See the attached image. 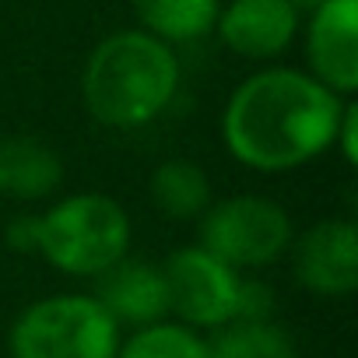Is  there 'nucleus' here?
<instances>
[{
  "instance_id": "4",
  "label": "nucleus",
  "mask_w": 358,
  "mask_h": 358,
  "mask_svg": "<svg viewBox=\"0 0 358 358\" xmlns=\"http://www.w3.org/2000/svg\"><path fill=\"white\" fill-rule=\"evenodd\" d=\"M11 358H116L120 327L92 295L32 302L8 334Z\"/></svg>"
},
{
  "instance_id": "11",
  "label": "nucleus",
  "mask_w": 358,
  "mask_h": 358,
  "mask_svg": "<svg viewBox=\"0 0 358 358\" xmlns=\"http://www.w3.org/2000/svg\"><path fill=\"white\" fill-rule=\"evenodd\" d=\"M64 179L60 155L39 137H4L0 141V194L22 201H39L53 194Z\"/></svg>"
},
{
  "instance_id": "5",
  "label": "nucleus",
  "mask_w": 358,
  "mask_h": 358,
  "mask_svg": "<svg viewBox=\"0 0 358 358\" xmlns=\"http://www.w3.org/2000/svg\"><path fill=\"white\" fill-rule=\"evenodd\" d=\"M201 246L232 271L267 267L292 246V218L281 204L253 194L225 197L201 218Z\"/></svg>"
},
{
  "instance_id": "6",
  "label": "nucleus",
  "mask_w": 358,
  "mask_h": 358,
  "mask_svg": "<svg viewBox=\"0 0 358 358\" xmlns=\"http://www.w3.org/2000/svg\"><path fill=\"white\" fill-rule=\"evenodd\" d=\"M169 313L190 330H215L239 313V271L204 246H183L162 264Z\"/></svg>"
},
{
  "instance_id": "9",
  "label": "nucleus",
  "mask_w": 358,
  "mask_h": 358,
  "mask_svg": "<svg viewBox=\"0 0 358 358\" xmlns=\"http://www.w3.org/2000/svg\"><path fill=\"white\" fill-rule=\"evenodd\" d=\"M222 43L246 60H274L299 32V11L288 0H229L218 11Z\"/></svg>"
},
{
  "instance_id": "1",
  "label": "nucleus",
  "mask_w": 358,
  "mask_h": 358,
  "mask_svg": "<svg viewBox=\"0 0 358 358\" xmlns=\"http://www.w3.org/2000/svg\"><path fill=\"white\" fill-rule=\"evenodd\" d=\"M348 102L295 67L246 78L222 116V137L236 162L257 172H288L334 144Z\"/></svg>"
},
{
  "instance_id": "2",
  "label": "nucleus",
  "mask_w": 358,
  "mask_h": 358,
  "mask_svg": "<svg viewBox=\"0 0 358 358\" xmlns=\"http://www.w3.org/2000/svg\"><path fill=\"white\" fill-rule=\"evenodd\" d=\"M179 88V60L158 36L144 29H123L106 36L81 74V95L88 113L116 130L151 123Z\"/></svg>"
},
{
  "instance_id": "3",
  "label": "nucleus",
  "mask_w": 358,
  "mask_h": 358,
  "mask_svg": "<svg viewBox=\"0 0 358 358\" xmlns=\"http://www.w3.org/2000/svg\"><path fill=\"white\" fill-rule=\"evenodd\" d=\"M15 243L39 250L57 271L95 278L130 250V218L106 194H78L39 218L15 222Z\"/></svg>"
},
{
  "instance_id": "7",
  "label": "nucleus",
  "mask_w": 358,
  "mask_h": 358,
  "mask_svg": "<svg viewBox=\"0 0 358 358\" xmlns=\"http://www.w3.org/2000/svg\"><path fill=\"white\" fill-rule=\"evenodd\" d=\"M292 271L313 295H351L358 288V229L344 218L316 222L292 243Z\"/></svg>"
},
{
  "instance_id": "8",
  "label": "nucleus",
  "mask_w": 358,
  "mask_h": 358,
  "mask_svg": "<svg viewBox=\"0 0 358 358\" xmlns=\"http://www.w3.org/2000/svg\"><path fill=\"white\" fill-rule=\"evenodd\" d=\"M306 53L323 88L341 99L358 92V0H323L309 11Z\"/></svg>"
},
{
  "instance_id": "14",
  "label": "nucleus",
  "mask_w": 358,
  "mask_h": 358,
  "mask_svg": "<svg viewBox=\"0 0 358 358\" xmlns=\"http://www.w3.org/2000/svg\"><path fill=\"white\" fill-rule=\"evenodd\" d=\"M204 344L208 358H299L292 334L274 320H229Z\"/></svg>"
},
{
  "instance_id": "10",
  "label": "nucleus",
  "mask_w": 358,
  "mask_h": 358,
  "mask_svg": "<svg viewBox=\"0 0 358 358\" xmlns=\"http://www.w3.org/2000/svg\"><path fill=\"white\" fill-rule=\"evenodd\" d=\"M92 299L116 320V327H151L169 316V295H165V278L162 267L144 264V260H116L102 274H95V292Z\"/></svg>"
},
{
  "instance_id": "13",
  "label": "nucleus",
  "mask_w": 358,
  "mask_h": 358,
  "mask_svg": "<svg viewBox=\"0 0 358 358\" xmlns=\"http://www.w3.org/2000/svg\"><path fill=\"white\" fill-rule=\"evenodd\" d=\"M144 32L162 43H194L218 22L222 0H130Z\"/></svg>"
},
{
  "instance_id": "15",
  "label": "nucleus",
  "mask_w": 358,
  "mask_h": 358,
  "mask_svg": "<svg viewBox=\"0 0 358 358\" xmlns=\"http://www.w3.org/2000/svg\"><path fill=\"white\" fill-rule=\"evenodd\" d=\"M116 358H208V344L197 330L162 320L134 330L130 341H120Z\"/></svg>"
},
{
  "instance_id": "16",
  "label": "nucleus",
  "mask_w": 358,
  "mask_h": 358,
  "mask_svg": "<svg viewBox=\"0 0 358 358\" xmlns=\"http://www.w3.org/2000/svg\"><path fill=\"white\" fill-rule=\"evenodd\" d=\"M355 137H358V109H355V106H344L341 123H337V134H334V144H341L348 165L358 162V141H355Z\"/></svg>"
},
{
  "instance_id": "17",
  "label": "nucleus",
  "mask_w": 358,
  "mask_h": 358,
  "mask_svg": "<svg viewBox=\"0 0 358 358\" xmlns=\"http://www.w3.org/2000/svg\"><path fill=\"white\" fill-rule=\"evenodd\" d=\"M288 4H292V8L302 15V11H316V8L323 4V0H288Z\"/></svg>"
},
{
  "instance_id": "12",
  "label": "nucleus",
  "mask_w": 358,
  "mask_h": 358,
  "mask_svg": "<svg viewBox=\"0 0 358 358\" xmlns=\"http://www.w3.org/2000/svg\"><path fill=\"white\" fill-rule=\"evenodd\" d=\"M151 201L162 215L176 222L201 218L211 208V179L190 158H169L151 172Z\"/></svg>"
}]
</instances>
